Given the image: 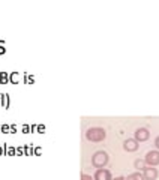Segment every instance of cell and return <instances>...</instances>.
<instances>
[{"label": "cell", "instance_id": "obj_1", "mask_svg": "<svg viewBox=\"0 0 159 180\" xmlns=\"http://www.w3.org/2000/svg\"><path fill=\"white\" fill-rule=\"evenodd\" d=\"M105 137H107V132H105L104 128H90L86 132V138L92 141V143H99L104 141Z\"/></svg>", "mask_w": 159, "mask_h": 180}, {"label": "cell", "instance_id": "obj_2", "mask_svg": "<svg viewBox=\"0 0 159 180\" xmlns=\"http://www.w3.org/2000/svg\"><path fill=\"white\" fill-rule=\"evenodd\" d=\"M108 161H110L108 153L104 152V150H99V152H96L95 155H93L92 164H93V167H96V168H104L105 165L108 164Z\"/></svg>", "mask_w": 159, "mask_h": 180}, {"label": "cell", "instance_id": "obj_3", "mask_svg": "<svg viewBox=\"0 0 159 180\" xmlns=\"http://www.w3.org/2000/svg\"><path fill=\"white\" fill-rule=\"evenodd\" d=\"M144 162L149 167H156L159 165V150H150L146 153Z\"/></svg>", "mask_w": 159, "mask_h": 180}, {"label": "cell", "instance_id": "obj_4", "mask_svg": "<svg viewBox=\"0 0 159 180\" xmlns=\"http://www.w3.org/2000/svg\"><path fill=\"white\" fill-rule=\"evenodd\" d=\"M93 180H111V173L107 168H98L93 176Z\"/></svg>", "mask_w": 159, "mask_h": 180}, {"label": "cell", "instance_id": "obj_5", "mask_svg": "<svg viewBox=\"0 0 159 180\" xmlns=\"http://www.w3.org/2000/svg\"><path fill=\"white\" fill-rule=\"evenodd\" d=\"M149 137H150V132H149V129H146V128H140V129L135 131V140H137L138 143L149 140Z\"/></svg>", "mask_w": 159, "mask_h": 180}, {"label": "cell", "instance_id": "obj_6", "mask_svg": "<svg viewBox=\"0 0 159 180\" xmlns=\"http://www.w3.org/2000/svg\"><path fill=\"white\" fill-rule=\"evenodd\" d=\"M123 149L126 152H135L138 149V141L135 138H128L125 143H123Z\"/></svg>", "mask_w": 159, "mask_h": 180}, {"label": "cell", "instance_id": "obj_7", "mask_svg": "<svg viewBox=\"0 0 159 180\" xmlns=\"http://www.w3.org/2000/svg\"><path fill=\"white\" fill-rule=\"evenodd\" d=\"M143 176H144L146 180H156V177H158V170L153 168V167H147V168L144 170Z\"/></svg>", "mask_w": 159, "mask_h": 180}, {"label": "cell", "instance_id": "obj_8", "mask_svg": "<svg viewBox=\"0 0 159 180\" xmlns=\"http://www.w3.org/2000/svg\"><path fill=\"white\" fill-rule=\"evenodd\" d=\"M9 83L11 84H20V72H11L9 74Z\"/></svg>", "mask_w": 159, "mask_h": 180}, {"label": "cell", "instance_id": "obj_9", "mask_svg": "<svg viewBox=\"0 0 159 180\" xmlns=\"http://www.w3.org/2000/svg\"><path fill=\"white\" fill-rule=\"evenodd\" d=\"M24 156H35V147L32 144H24Z\"/></svg>", "mask_w": 159, "mask_h": 180}, {"label": "cell", "instance_id": "obj_10", "mask_svg": "<svg viewBox=\"0 0 159 180\" xmlns=\"http://www.w3.org/2000/svg\"><path fill=\"white\" fill-rule=\"evenodd\" d=\"M134 165H135V168H137L138 171H144V170L149 167V165L146 164V162H144L143 159H137V161L134 162Z\"/></svg>", "mask_w": 159, "mask_h": 180}, {"label": "cell", "instance_id": "obj_11", "mask_svg": "<svg viewBox=\"0 0 159 180\" xmlns=\"http://www.w3.org/2000/svg\"><path fill=\"white\" fill-rule=\"evenodd\" d=\"M125 180H146L144 179V176L140 173V171H137V173H132V174H129Z\"/></svg>", "mask_w": 159, "mask_h": 180}, {"label": "cell", "instance_id": "obj_12", "mask_svg": "<svg viewBox=\"0 0 159 180\" xmlns=\"http://www.w3.org/2000/svg\"><path fill=\"white\" fill-rule=\"evenodd\" d=\"M2 107H5L6 110L11 107V96L9 93H3V101H2Z\"/></svg>", "mask_w": 159, "mask_h": 180}, {"label": "cell", "instance_id": "obj_13", "mask_svg": "<svg viewBox=\"0 0 159 180\" xmlns=\"http://www.w3.org/2000/svg\"><path fill=\"white\" fill-rule=\"evenodd\" d=\"M9 83V75L8 72H0V84H8Z\"/></svg>", "mask_w": 159, "mask_h": 180}, {"label": "cell", "instance_id": "obj_14", "mask_svg": "<svg viewBox=\"0 0 159 180\" xmlns=\"http://www.w3.org/2000/svg\"><path fill=\"white\" fill-rule=\"evenodd\" d=\"M24 83L26 84H33L35 83V77L30 75L29 72H24Z\"/></svg>", "mask_w": 159, "mask_h": 180}, {"label": "cell", "instance_id": "obj_15", "mask_svg": "<svg viewBox=\"0 0 159 180\" xmlns=\"http://www.w3.org/2000/svg\"><path fill=\"white\" fill-rule=\"evenodd\" d=\"M0 134H11V125H2L0 126Z\"/></svg>", "mask_w": 159, "mask_h": 180}, {"label": "cell", "instance_id": "obj_16", "mask_svg": "<svg viewBox=\"0 0 159 180\" xmlns=\"http://www.w3.org/2000/svg\"><path fill=\"white\" fill-rule=\"evenodd\" d=\"M21 131H23V134H30L32 132V126L30 125H23Z\"/></svg>", "mask_w": 159, "mask_h": 180}, {"label": "cell", "instance_id": "obj_17", "mask_svg": "<svg viewBox=\"0 0 159 180\" xmlns=\"http://www.w3.org/2000/svg\"><path fill=\"white\" fill-rule=\"evenodd\" d=\"M15 156H23L24 155V147H15Z\"/></svg>", "mask_w": 159, "mask_h": 180}, {"label": "cell", "instance_id": "obj_18", "mask_svg": "<svg viewBox=\"0 0 159 180\" xmlns=\"http://www.w3.org/2000/svg\"><path fill=\"white\" fill-rule=\"evenodd\" d=\"M45 125H38V128H36V132L38 134H45Z\"/></svg>", "mask_w": 159, "mask_h": 180}, {"label": "cell", "instance_id": "obj_19", "mask_svg": "<svg viewBox=\"0 0 159 180\" xmlns=\"http://www.w3.org/2000/svg\"><path fill=\"white\" fill-rule=\"evenodd\" d=\"M15 147H8L6 149V155H9V156H15Z\"/></svg>", "mask_w": 159, "mask_h": 180}, {"label": "cell", "instance_id": "obj_20", "mask_svg": "<svg viewBox=\"0 0 159 180\" xmlns=\"http://www.w3.org/2000/svg\"><path fill=\"white\" fill-rule=\"evenodd\" d=\"M6 149H8V144H3V146L0 144V156H2V155H6Z\"/></svg>", "mask_w": 159, "mask_h": 180}, {"label": "cell", "instance_id": "obj_21", "mask_svg": "<svg viewBox=\"0 0 159 180\" xmlns=\"http://www.w3.org/2000/svg\"><path fill=\"white\" fill-rule=\"evenodd\" d=\"M6 48H5V41H0V54H5Z\"/></svg>", "mask_w": 159, "mask_h": 180}, {"label": "cell", "instance_id": "obj_22", "mask_svg": "<svg viewBox=\"0 0 159 180\" xmlns=\"http://www.w3.org/2000/svg\"><path fill=\"white\" fill-rule=\"evenodd\" d=\"M41 153H42V149H41L39 146H38V147H35V156H39Z\"/></svg>", "mask_w": 159, "mask_h": 180}, {"label": "cell", "instance_id": "obj_23", "mask_svg": "<svg viewBox=\"0 0 159 180\" xmlns=\"http://www.w3.org/2000/svg\"><path fill=\"white\" fill-rule=\"evenodd\" d=\"M81 180H93V177L89 174H81Z\"/></svg>", "mask_w": 159, "mask_h": 180}, {"label": "cell", "instance_id": "obj_24", "mask_svg": "<svg viewBox=\"0 0 159 180\" xmlns=\"http://www.w3.org/2000/svg\"><path fill=\"white\" fill-rule=\"evenodd\" d=\"M11 134H17V125H11Z\"/></svg>", "mask_w": 159, "mask_h": 180}, {"label": "cell", "instance_id": "obj_25", "mask_svg": "<svg viewBox=\"0 0 159 180\" xmlns=\"http://www.w3.org/2000/svg\"><path fill=\"white\" fill-rule=\"evenodd\" d=\"M155 146L158 147V150H159V135L156 137V140H155Z\"/></svg>", "mask_w": 159, "mask_h": 180}, {"label": "cell", "instance_id": "obj_26", "mask_svg": "<svg viewBox=\"0 0 159 180\" xmlns=\"http://www.w3.org/2000/svg\"><path fill=\"white\" fill-rule=\"evenodd\" d=\"M32 126V132H36V128H38V125H30Z\"/></svg>", "mask_w": 159, "mask_h": 180}, {"label": "cell", "instance_id": "obj_27", "mask_svg": "<svg viewBox=\"0 0 159 180\" xmlns=\"http://www.w3.org/2000/svg\"><path fill=\"white\" fill-rule=\"evenodd\" d=\"M111 180H125V177H122V176H120V177H116V179H111Z\"/></svg>", "mask_w": 159, "mask_h": 180}, {"label": "cell", "instance_id": "obj_28", "mask_svg": "<svg viewBox=\"0 0 159 180\" xmlns=\"http://www.w3.org/2000/svg\"><path fill=\"white\" fill-rule=\"evenodd\" d=\"M2 101H3V93H0V107H2Z\"/></svg>", "mask_w": 159, "mask_h": 180}]
</instances>
